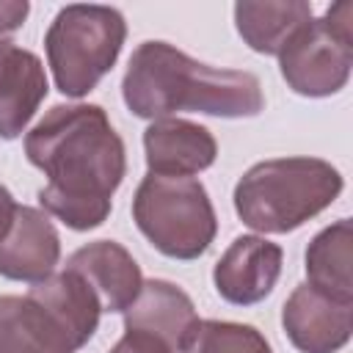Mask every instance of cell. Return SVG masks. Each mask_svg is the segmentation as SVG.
<instances>
[{
    "label": "cell",
    "mask_w": 353,
    "mask_h": 353,
    "mask_svg": "<svg viewBox=\"0 0 353 353\" xmlns=\"http://www.w3.org/2000/svg\"><path fill=\"white\" fill-rule=\"evenodd\" d=\"M138 232L168 259L193 262L218 234V215L207 188L193 176L146 174L132 196Z\"/></svg>",
    "instance_id": "5"
},
{
    "label": "cell",
    "mask_w": 353,
    "mask_h": 353,
    "mask_svg": "<svg viewBox=\"0 0 353 353\" xmlns=\"http://www.w3.org/2000/svg\"><path fill=\"white\" fill-rule=\"evenodd\" d=\"M350 243H353V223L350 218H339L331 226L320 229L309 240L306 254H303L306 284L347 303H353Z\"/></svg>",
    "instance_id": "17"
},
{
    "label": "cell",
    "mask_w": 353,
    "mask_h": 353,
    "mask_svg": "<svg viewBox=\"0 0 353 353\" xmlns=\"http://www.w3.org/2000/svg\"><path fill=\"white\" fill-rule=\"evenodd\" d=\"M25 157L47 176L39 207L74 232L110 218L113 196L127 176V149L102 105H52L25 132Z\"/></svg>",
    "instance_id": "1"
},
{
    "label": "cell",
    "mask_w": 353,
    "mask_h": 353,
    "mask_svg": "<svg viewBox=\"0 0 353 353\" xmlns=\"http://www.w3.org/2000/svg\"><path fill=\"white\" fill-rule=\"evenodd\" d=\"M121 99L132 116L149 121L182 110L218 119H254L265 110L256 74L201 63L157 39L132 50L121 77Z\"/></svg>",
    "instance_id": "2"
},
{
    "label": "cell",
    "mask_w": 353,
    "mask_h": 353,
    "mask_svg": "<svg viewBox=\"0 0 353 353\" xmlns=\"http://www.w3.org/2000/svg\"><path fill=\"white\" fill-rule=\"evenodd\" d=\"M345 188L323 157H273L254 163L234 185L237 218L259 234H287L328 210Z\"/></svg>",
    "instance_id": "3"
},
{
    "label": "cell",
    "mask_w": 353,
    "mask_h": 353,
    "mask_svg": "<svg viewBox=\"0 0 353 353\" xmlns=\"http://www.w3.org/2000/svg\"><path fill=\"white\" fill-rule=\"evenodd\" d=\"M0 353H77L61 325L28 295H0Z\"/></svg>",
    "instance_id": "15"
},
{
    "label": "cell",
    "mask_w": 353,
    "mask_h": 353,
    "mask_svg": "<svg viewBox=\"0 0 353 353\" xmlns=\"http://www.w3.org/2000/svg\"><path fill=\"white\" fill-rule=\"evenodd\" d=\"M284 265V251L262 234H240L229 243L212 268L215 292L232 306H254L265 301Z\"/></svg>",
    "instance_id": "8"
},
{
    "label": "cell",
    "mask_w": 353,
    "mask_h": 353,
    "mask_svg": "<svg viewBox=\"0 0 353 353\" xmlns=\"http://www.w3.org/2000/svg\"><path fill=\"white\" fill-rule=\"evenodd\" d=\"M17 207H19V204L14 201L11 190H8L6 185H0V243H3V237L8 234V229H11V223H14Z\"/></svg>",
    "instance_id": "21"
},
{
    "label": "cell",
    "mask_w": 353,
    "mask_h": 353,
    "mask_svg": "<svg viewBox=\"0 0 353 353\" xmlns=\"http://www.w3.org/2000/svg\"><path fill=\"white\" fill-rule=\"evenodd\" d=\"M11 47H14L11 39H0V69H3V61H6V55L11 52Z\"/></svg>",
    "instance_id": "22"
},
{
    "label": "cell",
    "mask_w": 353,
    "mask_h": 353,
    "mask_svg": "<svg viewBox=\"0 0 353 353\" xmlns=\"http://www.w3.org/2000/svg\"><path fill=\"white\" fill-rule=\"evenodd\" d=\"M58 259L61 237L50 215L39 207L19 204L11 229L0 243V276L36 284L55 273Z\"/></svg>",
    "instance_id": "10"
},
{
    "label": "cell",
    "mask_w": 353,
    "mask_h": 353,
    "mask_svg": "<svg viewBox=\"0 0 353 353\" xmlns=\"http://www.w3.org/2000/svg\"><path fill=\"white\" fill-rule=\"evenodd\" d=\"M179 353H273L265 334L248 323L199 320Z\"/></svg>",
    "instance_id": "18"
},
{
    "label": "cell",
    "mask_w": 353,
    "mask_h": 353,
    "mask_svg": "<svg viewBox=\"0 0 353 353\" xmlns=\"http://www.w3.org/2000/svg\"><path fill=\"white\" fill-rule=\"evenodd\" d=\"M50 83L44 63L36 52L25 47H11L0 69V138H19L41 102L47 99Z\"/></svg>",
    "instance_id": "14"
},
{
    "label": "cell",
    "mask_w": 353,
    "mask_h": 353,
    "mask_svg": "<svg viewBox=\"0 0 353 353\" xmlns=\"http://www.w3.org/2000/svg\"><path fill=\"white\" fill-rule=\"evenodd\" d=\"M281 328L298 353H336L353 334V303L298 284L281 306Z\"/></svg>",
    "instance_id": "7"
},
{
    "label": "cell",
    "mask_w": 353,
    "mask_h": 353,
    "mask_svg": "<svg viewBox=\"0 0 353 353\" xmlns=\"http://www.w3.org/2000/svg\"><path fill=\"white\" fill-rule=\"evenodd\" d=\"M66 270L80 273L97 292L102 312H121L138 298L143 287V273L135 256L116 240H94L80 245L66 259Z\"/></svg>",
    "instance_id": "11"
},
{
    "label": "cell",
    "mask_w": 353,
    "mask_h": 353,
    "mask_svg": "<svg viewBox=\"0 0 353 353\" xmlns=\"http://www.w3.org/2000/svg\"><path fill=\"white\" fill-rule=\"evenodd\" d=\"M196 323H199V312L193 298L182 287L165 279L143 281L138 298L130 303V309H124V328L146 331L163 339L174 353L182 350Z\"/></svg>",
    "instance_id": "12"
},
{
    "label": "cell",
    "mask_w": 353,
    "mask_h": 353,
    "mask_svg": "<svg viewBox=\"0 0 353 353\" xmlns=\"http://www.w3.org/2000/svg\"><path fill=\"white\" fill-rule=\"evenodd\" d=\"M28 298H33L61 325V331L69 336L74 350L88 345V339L99 328L102 303L91 290V284L74 270L63 268L61 273H52L44 281L30 284Z\"/></svg>",
    "instance_id": "13"
},
{
    "label": "cell",
    "mask_w": 353,
    "mask_h": 353,
    "mask_svg": "<svg viewBox=\"0 0 353 353\" xmlns=\"http://www.w3.org/2000/svg\"><path fill=\"white\" fill-rule=\"evenodd\" d=\"M28 14H30L28 0H0V36L19 30L25 25Z\"/></svg>",
    "instance_id": "20"
},
{
    "label": "cell",
    "mask_w": 353,
    "mask_h": 353,
    "mask_svg": "<svg viewBox=\"0 0 353 353\" xmlns=\"http://www.w3.org/2000/svg\"><path fill=\"white\" fill-rule=\"evenodd\" d=\"M143 157L149 174L157 176H196L218 157L215 135L188 119H154L143 130Z\"/></svg>",
    "instance_id": "9"
},
{
    "label": "cell",
    "mask_w": 353,
    "mask_h": 353,
    "mask_svg": "<svg viewBox=\"0 0 353 353\" xmlns=\"http://www.w3.org/2000/svg\"><path fill=\"white\" fill-rule=\"evenodd\" d=\"M108 353H174V350L163 339H157V336H152L146 331L124 328V334L119 336V342Z\"/></svg>",
    "instance_id": "19"
},
{
    "label": "cell",
    "mask_w": 353,
    "mask_h": 353,
    "mask_svg": "<svg viewBox=\"0 0 353 353\" xmlns=\"http://www.w3.org/2000/svg\"><path fill=\"white\" fill-rule=\"evenodd\" d=\"M124 41L127 22L119 8L97 3L63 6L44 33V52L55 88L69 99L88 97L116 66Z\"/></svg>",
    "instance_id": "4"
},
{
    "label": "cell",
    "mask_w": 353,
    "mask_h": 353,
    "mask_svg": "<svg viewBox=\"0 0 353 353\" xmlns=\"http://www.w3.org/2000/svg\"><path fill=\"white\" fill-rule=\"evenodd\" d=\"M306 0H240L234 3V28L259 55H279L290 36L312 19Z\"/></svg>",
    "instance_id": "16"
},
{
    "label": "cell",
    "mask_w": 353,
    "mask_h": 353,
    "mask_svg": "<svg viewBox=\"0 0 353 353\" xmlns=\"http://www.w3.org/2000/svg\"><path fill=\"white\" fill-rule=\"evenodd\" d=\"M276 58L281 80L298 97L323 99L339 94L353 69V3L342 0L320 19L312 17Z\"/></svg>",
    "instance_id": "6"
}]
</instances>
